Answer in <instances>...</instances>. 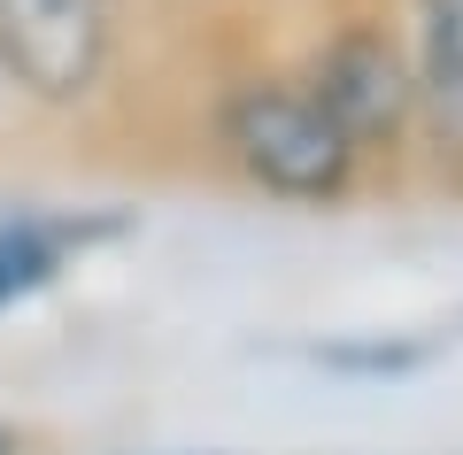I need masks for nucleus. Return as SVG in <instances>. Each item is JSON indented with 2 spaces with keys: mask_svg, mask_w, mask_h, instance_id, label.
<instances>
[{
  "mask_svg": "<svg viewBox=\"0 0 463 455\" xmlns=\"http://www.w3.org/2000/svg\"><path fill=\"white\" fill-rule=\"evenodd\" d=\"M216 139L255 194L294 201V209H332L364 178V155L347 147V131L317 109L301 78H240L216 109Z\"/></svg>",
  "mask_w": 463,
  "mask_h": 455,
  "instance_id": "1",
  "label": "nucleus"
},
{
  "mask_svg": "<svg viewBox=\"0 0 463 455\" xmlns=\"http://www.w3.org/2000/svg\"><path fill=\"white\" fill-rule=\"evenodd\" d=\"M0 455H24V432H8V424H0Z\"/></svg>",
  "mask_w": 463,
  "mask_h": 455,
  "instance_id": "6",
  "label": "nucleus"
},
{
  "mask_svg": "<svg viewBox=\"0 0 463 455\" xmlns=\"http://www.w3.org/2000/svg\"><path fill=\"white\" fill-rule=\"evenodd\" d=\"M116 224H100V216H0V309H16V301H32V293H47L54 278L70 270V255H85L93 240H109Z\"/></svg>",
  "mask_w": 463,
  "mask_h": 455,
  "instance_id": "5",
  "label": "nucleus"
},
{
  "mask_svg": "<svg viewBox=\"0 0 463 455\" xmlns=\"http://www.w3.org/2000/svg\"><path fill=\"white\" fill-rule=\"evenodd\" d=\"M116 62V0H0V85L32 109H85Z\"/></svg>",
  "mask_w": 463,
  "mask_h": 455,
  "instance_id": "2",
  "label": "nucleus"
},
{
  "mask_svg": "<svg viewBox=\"0 0 463 455\" xmlns=\"http://www.w3.org/2000/svg\"><path fill=\"white\" fill-rule=\"evenodd\" d=\"M301 85L317 93V109L347 131L355 155H394L417 131V85H410V47L386 24H340L325 47L301 62Z\"/></svg>",
  "mask_w": 463,
  "mask_h": 455,
  "instance_id": "3",
  "label": "nucleus"
},
{
  "mask_svg": "<svg viewBox=\"0 0 463 455\" xmlns=\"http://www.w3.org/2000/svg\"><path fill=\"white\" fill-rule=\"evenodd\" d=\"M402 47L417 85V131L463 163V0H417Z\"/></svg>",
  "mask_w": 463,
  "mask_h": 455,
  "instance_id": "4",
  "label": "nucleus"
}]
</instances>
